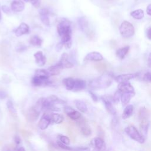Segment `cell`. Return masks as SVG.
Instances as JSON below:
<instances>
[{
	"label": "cell",
	"mask_w": 151,
	"mask_h": 151,
	"mask_svg": "<svg viewBox=\"0 0 151 151\" xmlns=\"http://www.w3.org/2000/svg\"><path fill=\"white\" fill-rule=\"evenodd\" d=\"M50 77L41 76L35 75L32 78V84L34 86H49L51 82L49 79Z\"/></svg>",
	"instance_id": "cell-5"
},
{
	"label": "cell",
	"mask_w": 151,
	"mask_h": 151,
	"mask_svg": "<svg viewBox=\"0 0 151 151\" xmlns=\"http://www.w3.org/2000/svg\"><path fill=\"white\" fill-rule=\"evenodd\" d=\"M29 42L34 46L40 47L42 44V40L38 35H34L31 38Z\"/></svg>",
	"instance_id": "cell-29"
},
{
	"label": "cell",
	"mask_w": 151,
	"mask_h": 151,
	"mask_svg": "<svg viewBox=\"0 0 151 151\" xmlns=\"http://www.w3.org/2000/svg\"><path fill=\"white\" fill-rule=\"evenodd\" d=\"M86 87V83L84 80L77 78L75 79V83L74 87L73 90L74 91H78L82 90H84Z\"/></svg>",
	"instance_id": "cell-20"
},
{
	"label": "cell",
	"mask_w": 151,
	"mask_h": 151,
	"mask_svg": "<svg viewBox=\"0 0 151 151\" xmlns=\"http://www.w3.org/2000/svg\"><path fill=\"white\" fill-rule=\"evenodd\" d=\"M29 2L35 8H38L41 4V0H29Z\"/></svg>",
	"instance_id": "cell-41"
},
{
	"label": "cell",
	"mask_w": 151,
	"mask_h": 151,
	"mask_svg": "<svg viewBox=\"0 0 151 151\" xmlns=\"http://www.w3.org/2000/svg\"><path fill=\"white\" fill-rule=\"evenodd\" d=\"M58 63L61 65L63 68H70L73 67V64L71 63L70 61H68V56L66 52L63 53Z\"/></svg>",
	"instance_id": "cell-15"
},
{
	"label": "cell",
	"mask_w": 151,
	"mask_h": 151,
	"mask_svg": "<svg viewBox=\"0 0 151 151\" xmlns=\"http://www.w3.org/2000/svg\"><path fill=\"white\" fill-rule=\"evenodd\" d=\"M80 130L83 135L85 136H89L91 134V130L90 127L86 123L80 126Z\"/></svg>",
	"instance_id": "cell-27"
},
{
	"label": "cell",
	"mask_w": 151,
	"mask_h": 151,
	"mask_svg": "<svg viewBox=\"0 0 151 151\" xmlns=\"http://www.w3.org/2000/svg\"><path fill=\"white\" fill-rule=\"evenodd\" d=\"M40 19L42 24L46 26H48L50 25V19L48 17L49 11L46 8H42L39 11Z\"/></svg>",
	"instance_id": "cell-17"
},
{
	"label": "cell",
	"mask_w": 151,
	"mask_h": 151,
	"mask_svg": "<svg viewBox=\"0 0 151 151\" xmlns=\"http://www.w3.org/2000/svg\"><path fill=\"white\" fill-rule=\"evenodd\" d=\"M16 148H14L11 146L6 145L2 148V151H15Z\"/></svg>",
	"instance_id": "cell-43"
},
{
	"label": "cell",
	"mask_w": 151,
	"mask_h": 151,
	"mask_svg": "<svg viewBox=\"0 0 151 151\" xmlns=\"http://www.w3.org/2000/svg\"><path fill=\"white\" fill-rule=\"evenodd\" d=\"M59 140L61 143H64L66 145H68L70 143V139L67 136H64V135H60L59 136Z\"/></svg>",
	"instance_id": "cell-38"
},
{
	"label": "cell",
	"mask_w": 151,
	"mask_h": 151,
	"mask_svg": "<svg viewBox=\"0 0 151 151\" xmlns=\"http://www.w3.org/2000/svg\"><path fill=\"white\" fill-rule=\"evenodd\" d=\"M88 92H89V94H90V95L91 99H93V100L94 101H98V97H97V96H96V94L95 93H94L93 92L91 91H89Z\"/></svg>",
	"instance_id": "cell-45"
},
{
	"label": "cell",
	"mask_w": 151,
	"mask_h": 151,
	"mask_svg": "<svg viewBox=\"0 0 151 151\" xmlns=\"http://www.w3.org/2000/svg\"><path fill=\"white\" fill-rule=\"evenodd\" d=\"M91 144L94 147V151H100L104 147V140L101 137H96L91 140Z\"/></svg>",
	"instance_id": "cell-18"
},
{
	"label": "cell",
	"mask_w": 151,
	"mask_h": 151,
	"mask_svg": "<svg viewBox=\"0 0 151 151\" xmlns=\"http://www.w3.org/2000/svg\"><path fill=\"white\" fill-rule=\"evenodd\" d=\"M146 35H147V37L151 40V27H150L147 31V33H146Z\"/></svg>",
	"instance_id": "cell-48"
},
{
	"label": "cell",
	"mask_w": 151,
	"mask_h": 151,
	"mask_svg": "<svg viewBox=\"0 0 151 151\" xmlns=\"http://www.w3.org/2000/svg\"><path fill=\"white\" fill-rule=\"evenodd\" d=\"M47 99L51 104H52L55 106L56 104H64L66 103V102L65 101L60 99L55 95H51V96H48Z\"/></svg>",
	"instance_id": "cell-24"
},
{
	"label": "cell",
	"mask_w": 151,
	"mask_h": 151,
	"mask_svg": "<svg viewBox=\"0 0 151 151\" xmlns=\"http://www.w3.org/2000/svg\"><path fill=\"white\" fill-rule=\"evenodd\" d=\"M122 95V93L120 90H117L115 92V93H114V94L113 95V98H112V100H113V103H119L120 99H121Z\"/></svg>",
	"instance_id": "cell-36"
},
{
	"label": "cell",
	"mask_w": 151,
	"mask_h": 151,
	"mask_svg": "<svg viewBox=\"0 0 151 151\" xmlns=\"http://www.w3.org/2000/svg\"><path fill=\"white\" fill-rule=\"evenodd\" d=\"M28 32L29 26L24 22H22L21 24H20L19 27L14 31L15 35L17 37H21L22 35L28 33Z\"/></svg>",
	"instance_id": "cell-9"
},
{
	"label": "cell",
	"mask_w": 151,
	"mask_h": 151,
	"mask_svg": "<svg viewBox=\"0 0 151 151\" xmlns=\"http://www.w3.org/2000/svg\"><path fill=\"white\" fill-rule=\"evenodd\" d=\"M143 80L146 82L151 83V72L146 73L143 77Z\"/></svg>",
	"instance_id": "cell-40"
},
{
	"label": "cell",
	"mask_w": 151,
	"mask_h": 151,
	"mask_svg": "<svg viewBox=\"0 0 151 151\" xmlns=\"http://www.w3.org/2000/svg\"><path fill=\"white\" fill-rule=\"evenodd\" d=\"M147 65L149 68H151V52L149 54L147 59Z\"/></svg>",
	"instance_id": "cell-50"
},
{
	"label": "cell",
	"mask_w": 151,
	"mask_h": 151,
	"mask_svg": "<svg viewBox=\"0 0 151 151\" xmlns=\"http://www.w3.org/2000/svg\"><path fill=\"white\" fill-rule=\"evenodd\" d=\"M78 25H79V27H80V28L81 29V30L82 31H84L87 27V21L86 18H84V17L80 18L78 19Z\"/></svg>",
	"instance_id": "cell-35"
},
{
	"label": "cell",
	"mask_w": 151,
	"mask_h": 151,
	"mask_svg": "<svg viewBox=\"0 0 151 151\" xmlns=\"http://www.w3.org/2000/svg\"><path fill=\"white\" fill-rule=\"evenodd\" d=\"M6 107L8 108V111L13 115H15L17 114V111L16 109L14 107V105L13 104V102L12 101V100H11L10 99L8 100L7 102H6Z\"/></svg>",
	"instance_id": "cell-34"
},
{
	"label": "cell",
	"mask_w": 151,
	"mask_h": 151,
	"mask_svg": "<svg viewBox=\"0 0 151 151\" xmlns=\"http://www.w3.org/2000/svg\"><path fill=\"white\" fill-rule=\"evenodd\" d=\"M122 36L124 38H130L134 34V28L133 25L127 21H124L119 27Z\"/></svg>",
	"instance_id": "cell-3"
},
{
	"label": "cell",
	"mask_w": 151,
	"mask_h": 151,
	"mask_svg": "<svg viewBox=\"0 0 151 151\" xmlns=\"http://www.w3.org/2000/svg\"><path fill=\"white\" fill-rule=\"evenodd\" d=\"M67 115L71 119H72V120H76V121H77L78 120H79L80 119H81V118L82 117L81 114L79 111H77V110H73V111L70 112V113L67 114Z\"/></svg>",
	"instance_id": "cell-31"
},
{
	"label": "cell",
	"mask_w": 151,
	"mask_h": 151,
	"mask_svg": "<svg viewBox=\"0 0 151 151\" xmlns=\"http://www.w3.org/2000/svg\"><path fill=\"white\" fill-rule=\"evenodd\" d=\"M41 111L35 106L31 107L27 112V119L29 122H34L36 121L40 114Z\"/></svg>",
	"instance_id": "cell-6"
},
{
	"label": "cell",
	"mask_w": 151,
	"mask_h": 151,
	"mask_svg": "<svg viewBox=\"0 0 151 151\" xmlns=\"http://www.w3.org/2000/svg\"><path fill=\"white\" fill-rule=\"evenodd\" d=\"M24 1L25 2H29V0H24Z\"/></svg>",
	"instance_id": "cell-54"
},
{
	"label": "cell",
	"mask_w": 151,
	"mask_h": 151,
	"mask_svg": "<svg viewBox=\"0 0 151 151\" xmlns=\"http://www.w3.org/2000/svg\"><path fill=\"white\" fill-rule=\"evenodd\" d=\"M103 60V57L102 55L96 51H93L88 53L84 58V60L87 61H100Z\"/></svg>",
	"instance_id": "cell-12"
},
{
	"label": "cell",
	"mask_w": 151,
	"mask_h": 151,
	"mask_svg": "<svg viewBox=\"0 0 151 151\" xmlns=\"http://www.w3.org/2000/svg\"><path fill=\"white\" fill-rule=\"evenodd\" d=\"M71 22L66 19H62L57 25V32L60 37L65 34H71Z\"/></svg>",
	"instance_id": "cell-4"
},
{
	"label": "cell",
	"mask_w": 151,
	"mask_h": 151,
	"mask_svg": "<svg viewBox=\"0 0 151 151\" xmlns=\"http://www.w3.org/2000/svg\"><path fill=\"white\" fill-rule=\"evenodd\" d=\"M75 79L71 77H68L63 80V84L68 90H73L74 87Z\"/></svg>",
	"instance_id": "cell-21"
},
{
	"label": "cell",
	"mask_w": 151,
	"mask_h": 151,
	"mask_svg": "<svg viewBox=\"0 0 151 151\" xmlns=\"http://www.w3.org/2000/svg\"><path fill=\"white\" fill-rule=\"evenodd\" d=\"M135 77H136V75L134 74H121V75L117 76L115 78V80L119 83H124V82H127L129 80L135 78Z\"/></svg>",
	"instance_id": "cell-19"
},
{
	"label": "cell",
	"mask_w": 151,
	"mask_h": 151,
	"mask_svg": "<svg viewBox=\"0 0 151 151\" xmlns=\"http://www.w3.org/2000/svg\"><path fill=\"white\" fill-rule=\"evenodd\" d=\"M73 151H90V148L88 147H83V146L73 147Z\"/></svg>",
	"instance_id": "cell-39"
},
{
	"label": "cell",
	"mask_w": 151,
	"mask_h": 151,
	"mask_svg": "<svg viewBox=\"0 0 151 151\" xmlns=\"http://www.w3.org/2000/svg\"><path fill=\"white\" fill-rule=\"evenodd\" d=\"M34 57L35 59V62L39 67H42L45 65L46 62V57L44 55L43 53L41 51L36 52L34 54Z\"/></svg>",
	"instance_id": "cell-16"
},
{
	"label": "cell",
	"mask_w": 151,
	"mask_h": 151,
	"mask_svg": "<svg viewBox=\"0 0 151 151\" xmlns=\"http://www.w3.org/2000/svg\"><path fill=\"white\" fill-rule=\"evenodd\" d=\"M124 132L132 139L140 143H143L145 141V138L140 134L137 129L132 125L129 126L124 129Z\"/></svg>",
	"instance_id": "cell-2"
},
{
	"label": "cell",
	"mask_w": 151,
	"mask_h": 151,
	"mask_svg": "<svg viewBox=\"0 0 151 151\" xmlns=\"http://www.w3.org/2000/svg\"><path fill=\"white\" fill-rule=\"evenodd\" d=\"M149 113L146 107H141L139 111V120L145 119V118H149Z\"/></svg>",
	"instance_id": "cell-32"
},
{
	"label": "cell",
	"mask_w": 151,
	"mask_h": 151,
	"mask_svg": "<svg viewBox=\"0 0 151 151\" xmlns=\"http://www.w3.org/2000/svg\"><path fill=\"white\" fill-rule=\"evenodd\" d=\"M94 67L99 72L103 73L107 69L108 65L105 63H98L94 65Z\"/></svg>",
	"instance_id": "cell-33"
},
{
	"label": "cell",
	"mask_w": 151,
	"mask_h": 151,
	"mask_svg": "<svg viewBox=\"0 0 151 151\" xmlns=\"http://www.w3.org/2000/svg\"><path fill=\"white\" fill-rule=\"evenodd\" d=\"M14 140L15 144L17 145H19L21 143V139L20 137L18 136H15L14 137Z\"/></svg>",
	"instance_id": "cell-46"
},
{
	"label": "cell",
	"mask_w": 151,
	"mask_h": 151,
	"mask_svg": "<svg viewBox=\"0 0 151 151\" xmlns=\"http://www.w3.org/2000/svg\"><path fill=\"white\" fill-rule=\"evenodd\" d=\"M113 77L111 73H104L99 77L91 80L89 82V87L93 90L107 88L111 85Z\"/></svg>",
	"instance_id": "cell-1"
},
{
	"label": "cell",
	"mask_w": 151,
	"mask_h": 151,
	"mask_svg": "<svg viewBox=\"0 0 151 151\" xmlns=\"http://www.w3.org/2000/svg\"><path fill=\"white\" fill-rule=\"evenodd\" d=\"M149 127V118H145L140 120V129L142 134L144 137H146L147 131Z\"/></svg>",
	"instance_id": "cell-13"
},
{
	"label": "cell",
	"mask_w": 151,
	"mask_h": 151,
	"mask_svg": "<svg viewBox=\"0 0 151 151\" xmlns=\"http://www.w3.org/2000/svg\"><path fill=\"white\" fill-rule=\"evenodd\" d=\"M63 69V67L58 62L55 65H51L50 67H48L47 71L50 76H57L59 74Z\"/></svg>",
	"instance_id": "cell-10"
},
{
	"label": "cell",
	"mask_w": 151,
	"mask_h": 151,
	"mask_svg": "<svg viewBox=\"0 0 151 151\" xmlns=\"http://www.w3.org/2000/svg\"><path fill=\"white\" fill-rule=\"evenodd\" d=\"M130 15L136 19H140L143 18L144 17V12L142 9H137L135 11H132L130 13Z\"/></svg>",
	"instance_id": "cell-30"
},
{
	"label": "cell",
	"mask_w": 151,
	"mask_h": 151,
	"mask_svg": "<svg viewBox=\"0 0 151 151\" xmlns=\"http://www.w3.org/2000/svg\"><path fill=\"white\" fill-rule=\"evenodd\" d=\"M51 122V117L48 113H44L41 116L39 122H38V127L41 130L46 129L48 126L50 124Z\"/></svg>",
	"instance_id": "cell-7"
},
{
	"label": "cell",
	"mask_w": 151,
	"mask_h": 151,
	"mask_svg": "<svg viewBox=\"0 0 151 151\" xmlns=\"http://www.w3.org/2000/svg\"><path fill=\"white\" fill-rule=\"evenodd\" d=\"M6 97V93H5L4 91H0V99H5Z\"/></svg>",
	"instance_id": "cell-51"
},
{
	"label": "cell",
	"mask_w": 151,
	"mask_h": 151,
	"mask_svg": "<svg viewBox=\"0 0 151 151\" xmlns=\"http://www.w3.org/2000/svg\"><path fill=\"white\" fill-rule=\"evenodd\" d=\"M74 104L77 107V109L82 113H86L87 111V107L86 104L80 100H74Z\"/></svg>",
	"instance_id": "cell-26"
},
{
	"label": "cell",
	"mask_w": 151,
	"mask_h": 151,
	"mask_svg": "<svg viewBox=\"0 0 151 151\" xmlns=\"http://www.w3.org/2000/svg\"><path fill=\"white\" fill-rule=\"evenodd\" d=\"M25 50H27V47L25 46L23 44H20V45H18L16 47V51H18V52H22L25 51Z\"/></svg>",
	"instance_id": "cell-42"
},
{
	"label": "cell",
	"mask_w": 151,
	"mask_h": 151,
	"mask_svg": "<svg viewBox=\"0 0 151 151\" xmlns=\"http://www.w3.org/2000/svg\"><path fill=\"white\" fill-rule=\"evenodd\" d=\"M118 90H120L122 93L134 92L133 87L128 81L119 83L118 85Z\"/></svg>",
	"instance_id": "cell-11"
},
{
	"label": "cell",
	"mask_w": 151,
	"mask_h": 151,
	"mask_svg": "<svg viewBox=\"0 0 151 151\" xmlns=\"http://www.w3.org/2000/svg\"><path fill=\"white\" fill-rule=\"evenodd\" d=\"M24 7V3L21 0H14L11 4V8L14 12H21Z\"/></svg>",
	"instance_id": "cell-14"
},
{
	"label": "cell",
	"mask_w": 151,
	"mask_h": 151,
	"mask_svg": "<svg viewBox=\"0 0 151 151\" xmlns=\"http://www.w3.org/2000/svg\"><path fill=\"white\" fill-rule=\"evenodd\" d=\"M1 9H2V11L5 14H9L10 13V9L6 5H2L1 6Z\"/></svg>",
	"instance_id": "cell-44"
},
{
	"label": "cell",
	"mask_w": 151,
	"mask_h": 151,
	"mask_svg": "<svg viewBox=\"0 0 151 151\" xmlns=\"http://www.w3.org/2000/svg\"><path fill=\"white\" fill-rule=\"evenodd\" d=\"M57 143L58 146L63 150H68V151H73V147H71V146H69L68 145H66L61 143L60 141H57Z\"/></svg>",
	"instance_id": "cell-37"
},
{
	"label": "cell",
	"mask_w": 151,
	"mask_h": 151,
	"mask_svg": "<svg viewBox=\"0 0 151 151\" xmlns=\"http://www.w3.org/2000/svg\"><path fill=\"white\" fill-rule=\"evenodd\" d=\"M101 100L104 104L105 108L107 110V111L111 115L115 116L116 114V110L114 109V107H113L110 100L108 98V97H107L106 96H101Z\"/></svg>",
	"instance_id": "cell-8"
},
{
	"label": "cell",
	"mask_w": 151,
	"mask_h": 151,
	"mask_svg": "<svg viewBox=\"0 0 151 151\" xmlns=\"http://www.w3.org/2000/svg\"><path fill=\"white\" fill-rule=\"evenodd\" d=\"M146 12L148 15H151V4L148 5V6H147L146 8Z\"/></svg>",
	"instance_id": "cell-49"
},
{
	"label": "cell",
	"mask_w": 151,
	"mask_h": 151,
	"mask_svg": "<svg viewBox=\"0 0 151 151\" xmlns=\"http://www.w3.org/2000/svg\"><path fill=\"white\" fill-rule=\"evenodd\" d=\"M129 48H130V47L129 45H127V46H125L123 48H119L116 51L117 57L118 58H119L120 59L123 60L125 57V56L126 55L127 52H129Z\"/></svg>",
	"instance_id": "cell-25"
},
{
	"label": "cell",
	"mask_w": 151,
	"mask_h": 151,
	"mask_svg": "<svg viewBox=\"0 0 151 151\" xmlns=\"http://www.w3.org/2000/svg\"><path fill=\"white\" fill-rule=\"evenodd\" d=\"M63 47V43H62L61 42H58V43L57 44L56 47H55V50H56V51H58H58H60L61 50Z\"/></svg>",
	"instance_id": "cell-47"
},
{
	"label": "cell",
	"mask_w": 151,
	"mask_h": 151,
	"mask_svg": "<svg viewBox=\"0 0 151 151\" xmlns=\"http://www.w3.org/2000/svg\"><path fill=\"white\" fill-rule=\"evenodd\" d=\"M15 151H25V149H24V147L20 146V147H17L15 149Z\"/></svg>",
	"instance_id": "cell-52"
},
{
	"label": "cell",
	"mask_w": 151,
	"mask_h": 151,
	"mask_svg": "<svg viewBox=\"0 0 151 151\" xmlns=\"http://www.w3.org/2000/svg\"><path fill=\"white\" fill-rule=\"evenodd\" d=\"M105 151H106V150H105Z\"/></svg>",
	"instance_id": "cell-55"
},
{
	"label": "cell",
	"mask_w": 151,
	"mask_h": 151,
	"mask_svg": "<svg viewBox=\"0 0 151 151\" xmlns=\"http://www.w3.org/2000/svg\"><path fill=\"white\" fill-rule=\"evenodd\" d=\"M133 112V106L132 104L127 105L123 111L122 118L123 119H127L129 118L132 115Z\"/></svg>",
	"instance_id": "cell-23"
},
{
	"label": "cell",
	"mask_w": 151,
	"mask_h": 151,
	"mask_svg": "<svg viewBox=\"0 0 151 151\" xmlns=\"http://www.w3.org/2000/svg\"><path fill=\"white\" fill-rule=\"evenodd\" d=\"M51 121L56 124L61 123L64 120V117L63 115L58 113H53L51 115Z\"/></svg>",
	"instance_id": "cell-28"
},
{
	"label": "cell",
	"mask_w": 151,
	"mask_h": 151,
	"mask_svg": "<svg viewBox=\"0 0 151 151\" xmlns=\"http://www.w3.org/2000/svg\"><path fill=\"white\" fill-rule=\"evenodd\" d=\"M135 93H122V97H121V100L123 106L127 105L129 101H130V99L134 96Z\"/></svg>",
	"instance_id": "cell-22"
},
{
	"label": "cell",
	"mask_w": 151,
	"mask_h": 151,
	"mask_svg": "<svg viewBox=\"0 0 151 151\" xmlns=\"http://www.w3.org/2000/svg\"><path fill=\"white\" fill-rule=\"evenodd\" d=\"M1 8V7H0ZM1 20V9H0V21Z\"/></svg>",
	"instance_id": "cell-53"
}]
</instances>
